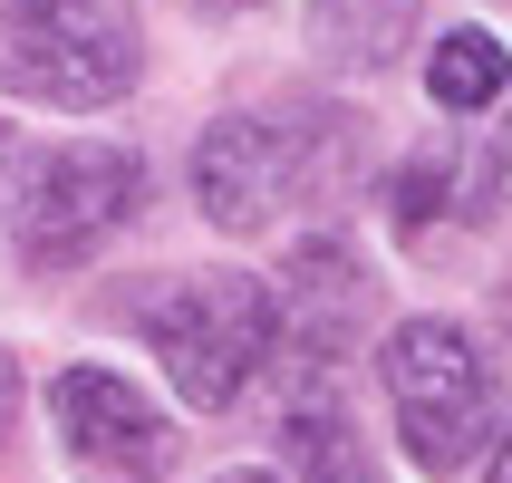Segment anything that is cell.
I'll return each mask as SVG.
<instances>
[{"label": "cell", "mask_w": 512, "mask_h": 483, "mask_svg": "<svg viewBox=\"0 0 512 483\" xmlns=\"http://www.w3.org/2000/svg\"><path fill=\"white\" fill-rule=\"evenodd\" d=\"M145 348L155 368L174 377L184 406H232L261 377V358L281 348V290L252 281V271H194L174 281L165 300H145Z\"/></svg>", "instance_id": "cell-2"}, {"label": "cell", "mask_w": 512, "mask_h": 483, "mask_svg": "<svg viewBox=\"0 0 512 483\" xmlns=\"http://www.w3.org/2000/svg\"><path fill=\"white\" fill-rule=\"evenodd\" d=\"M348 155H358V116H223V126H203L194 145V203L213 213L223 232H261L281 223V203L319 194V184H339Z\"/></svg>", "instance_id": "cell-1"}, {"label": "cell", "mask_w": 512, "mask_h": 483, "mask_svg": "<svg viewBox=\"0 0 512 483\" xmlns=\"http://www.w3.org/2000/svg\"><path fill=\"white\" fill-rule=\"evenodd\" d=\"M49 416H58V445L78 464V483H165L184 435L174 416L145 387H126L116 368H68L49 387Z\"/></svg>", "instance_id": "cell-6"}, {"label": "cell", "mask_w": 512, "mask_h": 483, "mask_svg": "<svg viewBox=\"0 0 512 483\" xmlns=\"http://www.w3.org/2000/svg\"><path fill=\"white\" fill-rule=\"evenodd\" d=\"M484 483H512V435L493 445V464H484Z\"/></svg>", "instance_id": "cell-14"}, {"label": "cell", "mask_w": 512, "mask_h": 483, "mask_svg": "<svg viewBox=\"0 0 512 483\" xmlns=\"http://www.w3.org/2000/svg\"><path fill=\"white\" fill-rule=\"evenodd\" d=\"M223 483H281V474H223Z\"/></svg>", "instance_id": "cell-16"}, {"label": "cell", "mask_w": 512, "mask_h": 483, "mask_svg": "<svg viewBox=\"0 0 512 483\" xmlns=\"http://www.w3.org/2000/svg\"><path fill=\"white\" fill-rule=\"evenodd\" d=\"M512 203V116L493 126V145L474 155V184H464V213H503Z\"/></svg>", "instance_id": "cell-12"}, {"label": "cell", "mask_w": 512, "mask_h": 483, "mask_svg": "<svg viewBox=\"0 0 512 483\" xmlns=\"http://www.w3.org/2000/svg\"><path fill=\"white\" fill-rule=\"evenodd\" d=\"M426 0H310V39L329 68H387Z\"/></svg>", "instance_id": "cell-8"}, {"label": "cell", "mask_w": 512, "mask_h": 483, "mask_svg": "<svg viewBox=\"0 0 512 483\" xmlns=\"http://www.w3.org/2000/svg\"><path fill=\"white\" fill-rule=\"evenodd\" d=\"M10 416H20V368H10V348H0V435H10Z\"/></svg>", "instance_id": "cell-13"}, {"label": "cell", "mask_w": 512, "mask_h": 483, "mask_svg": "<svg viewBox=\"0 0 512 483\" xmlns=\"http://www.w3.org/2000/svg\"><path fill=\"white\" fill-rule=\"evenodd\" d=\"M387 406H397V435L426 474H464L493 445L503 377H493V358L455 319H406L387 339Z\"/></svg>", "instance_id": "cell-4"}, {"label": "cell", "mask_w": 512, "mask_h": 483, "mask_svg": "<svg viewBox=\"0 0 512 483\" xmlns=\"http://www.w3.org/2000/svg\"><path fill=\"white\" fill-rule=\"evenodd\" d=\"M503 87H512V49L493 39V29H445V39H435V58H426V97H435L445 116H484Z\"/></svg>", "instance_id": "cell-9"}, {"label": "cell", "mask_w": 512, "mask_h": 483, "mask_svg": "<svg viewBox=\"0 0 512 483\" xmlns=\"http://www.w3.org/2000/svg\"><path fill=\"white\" fill-rule=\"evenodd\" d=\"M145 203V155L126 145H58L20 165V203H10V242L29 271H78L107 232L136 223Z\"/></svg>", "instance_id": "cell-5"}, {"label": "cell", "mask_w": 512, "mask_h": 483, "mask_svg": "<svg viewBox=\"0 0 512 483\" xmlns=\"http://www.w3.org/2000/svg\"><path fill=\"white\" fill-rule=\"evenodd\" d=\"M290 464H300V483H377L339 406H290Z\"/></svg>", "instance_id": "cell-10"}, {"label": "cell", "mask_w": 512, "mask_h": 483, "mask_svg": "<svg viewBox=\"0 0 512 483\" xmlns=\"http://www.w3.org/2000/svg\"><path fill=\"white\" fill-rule=\"evenodd\" d=\"M194 10H213V20H232V10H252V0H194Z\"/></svg>", "instance_id": "cell-15"}, {"label": "cell", "mask_w": 512, "mask_h": 483, "mask_svg": "<svg viewBox=\"0 0 512 483\" xmlns=\"http://www.w3.org/2000/svg\"><path fill=\"white\" fill-rule=\"evenodd\" d=\"M281 300H290V339H300V358H339L348 339H358V319H368V281H358V252L348 242H300L290 252V281H281Z\"/></svg>", "instance_id": "cell-7"}, {"label": "cell", "mask_w": 512, "mask_h": 483, "mask_svg": "<svg viewBox=\"0 0 512 483\" xmlns=\"http://www.w3.org/2000/svg\"><path fill=\"white\" fill-rule=\"evenodd\" d=\"M145 78L126 0H0V87L29 107H116Z\"/></svg>", "instance_id": "cell-3"}, {"label": "cell", "mask_w": 512, "mask_h": 483, "mask_svg": "<svg viewBox=\"0 0 512 483\" xmlns=\"http://www.w3.org/2000/svg\"><path fill=\"white\" fill-rule=\"evenodd\" d=\"M445 203H455V145H426V155L387 184V213H397V232H426Z\"/></svg>", "instance_id": "cell-11"}]
</instances>
